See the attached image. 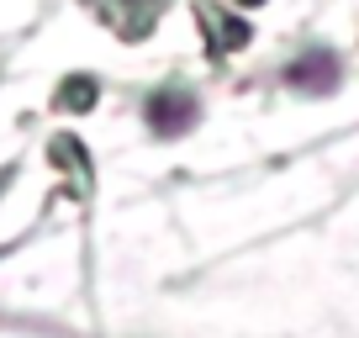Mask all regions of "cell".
I'll return each instance as SVG.
<instances>
[{
  "mask_svg": "<svg viewBox=\"0 0 359 338\" xmlns=\"http://www.w3.org/2000/svg\"><path fill=\"white\" fill-rule=\"evenodd\" d=\"M201 122V95L191 90V85H180V79H164V85H154V90L143 95V127L154 137H185L191 127Z\"/></svg>",
  "mask_w": 359,
  "mask_h": 338,
  "instance_id": "cell-1",
  "label": "cell"
},
{
  "mask_svg": "<svg viewBox=\"0 0 359 338\" xmlns=\"http://www.w3.org/2000/svg\"><path fill=\"white\" fill-rule=\"evenodd\" d=\"M280 79L291 90H302V95H333L338 85H344V58H338V48L312 43L280 69Z\"/></svg>",
  "mask_w": 359,
  "mask_h": 338,
  "instance_id": "cell-2",
  "label": "cell"
},
{
  "mask_svg": "<svg viewBox=\"0 0 359 338\" xmlns=\"http://www.w3.org/2000/svg\"><path fill=\"white\" fill-rule=\"evenodd\" d=\"M196 22H201V32H206V53L212 58L243 53V48L254 43V27H248L243 16H227L222 6L212 11V0H196Z\"/></svg>",
  "mask_w": 359,
  "mask_h": 338,
  "instance_id": "cell-3",
  "label": "cell"
},
{
  "mask_svg": "<svg viewBox=\"0 0 359 338\" xmlns=\"http://www.w3.org/2000/svg\"><path fill=\"white\" fill-rule=\"evenodd\" d=\"M79 6H95V11H101L127 43H137V37L154 32V22L164 16L169 0H79Z\"/></svg>",
  "mask_w": 359,
  "mask_h": 338,
  "instance_id": "cell-4",
  "label": "cell"
},
{
  "mask_svg": "<svg viewBox=\"0 0 359 338\" xmlns=\"http://www.w3.org/2000/svg\"><path fill=\"white\" fill-rule=\"evenodd\" d=\"M95 101H101V79L95 74H64L58 90H53V111H64V116L95 111Z\"/></svg>",
  "mask_w": 359,
  "mask_h": 338,
  "instance_id": "cell-5",
  "label": "cell"
},
{
  "mask_svg": "<svg viewBox=\"0 0 359 338\" xmlns=\"http://www.w3.org/2000/svg\"><path fill=\"white\" fill-rule=\"evenodd\" d=\"M53 158H64V164H74V175H90V158H85V148H79V137H53V148H48Z\"/></svg>",
  "mask_w": 359,
  "mask_h": 338,
  "instance_id": "cell-6",
  "label": "cell"
},
{
  "mask_svg": "<svg viewBox=\"0 0 359 338\" xmlns=\"http://www.w3.org/2000/svg\"><path fill=\"white\" fill-rule=\"evenodd\" d=\"M227 6H238V11H259V6H269V0H227Z\"/></svg>",
  "mask_w": 359,
  "mask_h": 338,
  "instance_id": "cell-7",
  "label": "cell"
},
{
  "mask_svg": "<svg viewBox=\"0 0 359 338\" xmlns=\"http://www.w3.org/2000/svg\"><path fill=\"white\" fill-rule=\"evenodd\" d=\"M6 180H11V175H6ZM6 180H0V185H6Z\"/></svg>",
  "mask_w": 359,
  "mask_h": 338,
  "instance_id": "cell-8",
  "label": "cell"
}]
</instances>
